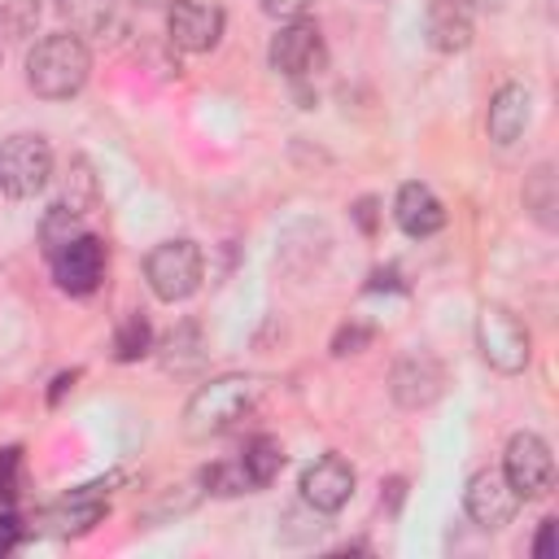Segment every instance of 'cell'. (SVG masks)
Wrapping results in <instances>:
<instances>
[{"instance_id":"cell-1","label":"cell","mask_w":559,"mask_h":559,"mask_svg":"<svg viewBox=\"0 0 559 559\" xmlns=\"http://www.w3.org/2000/svg\"><path fill=\"white\" fill-rule=\"evenodd\" d=\"M92 70V52L83 44V35L61 31V35H44L31 57H26V83L35 96L44 100H66L87 83Z\"/></svg>"},{"instance_id":"cell-2","label":"cell","mask_w":559,"mask_h":559,"mask_svg":"<svg viewBox=\"0 0 559 559\" xmlns=\"http://www.w3.org/2000/svg\"><path fill=\"white\" fill-rule=\"evenodd\" d=\"M253 397H258V384H253L249 376H218V380L201 384V389L188 397V406H183V432H188L192 441L218 437V432H227L236 419L249 415Z\"/></svg>"},{"instance_id":"cell-3","label":"cell","mask_w":559,"mask_h":559,"mask_svg":"<svg viewBox=\"0 0 559 559\" xmlns=\"http://www.w3.org/2000/svg\"><path fill=\"white\" fill-rule=\"evenodd\" d=\"M52 179V148L44 135L17 131L9 140H0V192L13 201L35 197L44 183Z\"/></svg>"},{"instance_id":"cell-4","label":"cell","mask_w":559,"mask_h":559,"mask_svg":"<svg viewBox=\"0 0 559 559\" xmlns=\"http://www.w3.org/2000/svg\"><path fill=\"white\" fill-rule=\"evenodd\" d=\"M476 345H480L485 362L493 371H507V376L524 371L528 358H533V336H528V328L507 306H480V314H476Z\"/></svg>"},{"instance_id":"cell-5","label":"cell","mask_w":559,"mask_h":559,"mask_svg":"<svg viewBox=\"0 0 559 559\" xmlns=\"http://www.w3.org/2000/svg\"><path fill=\"white\" fill-rule=\"evenodd\" d=\"M144 280L153 288L157 301H183L197 293L201 284V249L192 240H162L148 258H144Z\"/></svg>"},{"instance_id":"cell-6","label":"cell","mask_w":559,"mask_h":559,"mask_svg":"<svg viewBox=\"0 0 559 559\" xmlns=\"http://www.w3.org/2000/svg\"><path fill=\"white\" fill-rule=\"evenodd\" d=\"M502 476L511 480V489L520 493V502L546 498L550 485H555L550 445H546L537 432H515V437L507 441V454H502Z\"/></svg>"},{"instance_id":"cell-7","label":"cell","mask_w":559,"mask_h":559,"mask_svg":"<svg viewBox=\"0 0 559 559\" xmlns=\"http://www.w3.org/2000/svg\"><path fill=\"white\" fill-rule=\"evenodd\" d=\"M266 57H271V70L275 74H284V79H310V74L323 70L328 48H323V35H319V26L310 17H293V22H284L275 31Z\"/></svg>"},{"instance_id":"cell-8","label":"cell","mask_w":559,"mask_h":559,"mask_svg":"<svg viewBox=\"0 0 559 559\" xmlns=\"http://www.w3.org/2000/svg\"><path fill=\"white\" fill-rule=\"evenodd\" d=\"M118 480H122V476L114 472V476H105V480L79 485V489H70L66 498H57V502L44 511L48 533H57V537H79V533L96 528V524L109 515V489H114Z\"/></svg>"},{"instance_id":"cell-9","label":"cell","mask_w":559,"mask_h":559,"mask_svg":"<svg viewBox=\"0 0 559 559\" xmlns=\"http://www.w3.org/2000/svg\"><path fill=\"white\" fill-rule=\"evenodd\" d=\"M52 275H57V288L70 297L96 293L100 275H105V240L92 231H79L70 245H61L52 253Z\"/></svg>"},{"instance_id":"cell-10","label":"cell","mask_w":559,"mask_h":559,"mask_svg":"<svg viewBox=\"0 0 559 559\" xmlns=\"http://www.w3.org/2000/svg\"><path fill=\"white\" fill-rule=\"evenodd\" d=\"M227 13L214 0H170L166 9V35L183 52H210L223 39Z\"/></svg>"},{"instance_id":"cell-11","label":"cell","mask_w":559,"mask_h":559,"mask_svg":"<svg viewBox=\"0 0 559 559\" xmlns=\"http://www.w3.org/2000/svg\"><path fill=\"white\" fill-rule=\"evenodd\" d=\"M463 507H467V515H472V524H480V528H507L511 520H515V511H520V493L511 489V480L502 476V472H493V467H485V472H476L472 480H467V489H463Z\"/></svg>"},{"instance_id":"cell-12","label":"cell","mask_w":559,"mask_h":559,"mask_svg":"<svg viewBox=\"0 0 559 559\" xmlns=\"http://www.w3.org/2000/svg\"><path fill=\"white\" fill-rule=\"evenodd\" d=\"M354 485H358V476H354V467H349L341 454H323V459H314V463L301 472V498H306V507H314L319 515L341 511V507L354 498Z\"/></svg>"},{"instance_id":"cell-13","label":"cell","mask_w":559,"mask_h":559,"mask_svg":"<svg viewBox=\"0 0 559 559\" xmlns=\"http://www.w3.org/2000/svg\"><path fill=\"white\" fill-rule=\"evenodd\" d=\"M441 389H445V367H441L432 354H411V358H402V362L393 367V376H389V393H393V402L406 406V411L432 406V402L441 397Z\"/></svg>"},{"instance_id":"cell-14","label":"cell","mask_w":559,"mask_h":559,"mask_svg":"<svg viewBox=\"0 0 559 559\" xmlns=\"http://www.w3.org/2000/svg\"><path fill=\"white\" fill-rule=\"evenodd\" d=\"M472 0H428V13H424V31H428V44L437 52H463L472 44Z\"/></svg>"},{"instance_id":"cell-15","label":"cell","mask_w":559,"mask_h":559,"mask_svg":"<svg viewBox=\"0 0 559 559\" xmlns=\"http://www.w3.org/2000/svg\"><path fill=\"white\" fill-rule=\"evenodd\" d=\"M393 218L415 240H424V236L445 227V210H441V201H437V192L428 183H402L397 197H393Z\"/></svg>"},{"instance_id":"cell-16","label":"cell","mask_w":559,"mask_h":559,"mask_svg":"<svg viewBox=\"0 0 559 559\" xmlns=\"http://www.w3.org/2000/svg\"><path fill=\"white\" fill-rule=\"evenodd\" d=\"M528 114H533L528 87H520V83L498 87L493 100H489V118H485L489 140H493V144H515V140L524 135V127H528Z\"/></svg>"},{"instance_id":"cell-17","label":"cell","mask_w":559,"mask_h":559,"mask_svg":"<svg viewBox=\"0 0 559 559\" xmlns=\"http://www.w3.org/2000/svg\"><path fill=\"white\" fill-rule=\"evenodd\" d=\"M96 201H100V183L92 175V162L87 157H70V166L61 175V201L57 205H66L74 214H87V210H96Z\"/></svg>"},{"instance_id":"cell-18","label":"cell","mask_w":559,"mask_h":559,"mask_svg":"<svg viewBox=\"0 0 559 559\" xmlns=\"http://www.w3.org/2000/svg\"><path fill=\"white\" fill-rule=\"evenodd\" d=\"M280 467H284V445H280L275 437H253V441L245 445V454H240V472H245L249 489L271 485V480L280 476Z\"/></svg>"},{"instance_id":"cell-19","label":"cell","mask_w":559,"mask_h":559,"mask_svg":"<svg viewBox=\"0 0 559 559\" xmlns=\"http://www.w3.org/2000/svg\"><path fill=\"white\" fill-rule=\"evenodd\" d=\"M201 358H205V345H201V328H197V323H179V328L162 341V362H166V371H192V367H201Z\"/></svg>"},{"instance_id":"cell-20","label":"cell","mask_w":559,"mask_h":559,"mask_svg":"<svg viewBox=\"0 0 559 559\" xmlns=\"http://www.w3.org/2000/svg\"><path fill=\"white\" fill-rule=\"evenodd\" d=\"M61 17L70 22L74 35H100L114 13H118V0H57Z\"/></svg>"},{"instance_id":"cell-21","label":"cell","mask_w":559,"mask_h":559,"mask_svg":"<svg viewBox=\"0 0 559 559\" xmlns=\"http://www.w3.org/2000/svg\"><path fill=\"white\" fill-rule=\"evenodd\" d=\"M144 354H153V328L144 314H127L114 332V358L118 362H140Z\"/></svg>"},{"instance_id":"cell-22","label":"cell","mask_w":559,"mask_h":559,"mask_svg":"<svg viewBox=\"0 0 559 559\" xmlns=\"http://www.w3.org/2000/svg\"><path fill=\"white\" fill-rule=\"evenodd\" d=\"M39 0H0V44H17L35 31Z\"/></svg>"},{"instance_id":"cell-23","label":"cell","mask_w":559,"mask_h":559,"mask_svg":"<svg viewBox=\"0 0 559 559\" xmlns=\"http://www.w3.org/2000/svg\"><path fill=\"white\" fill-rule=\"evenodd\" d=\"M524 201H528V210H533V214H537L546 227H555V205H559V192H555V170H550V166H537V170L528 175Z\"/></svg>"},{"instance_id":"cell-24","label":"cell","mask_w":559,"mask_h":559,"mask_svg":"<svg viewBox=\"0 0 559 559\" xmlns=\"http://www.w3.org/2000/svg\"><path fill=\"white\" fill-rule=\"evenodd\" d=\"M79 231H83V227H79V214L66 210V205H52V210L44 214V223H39V245H44V253L52 258V253H57L61 245H70Z\"/></svg>"},{"instance_id":"cell-25","label":"cell","mask_w":559,"mask_h":559,"mask_svg":"<svg viewBox=\"0 0 559 559\" xmlns=\"http://www.w3.org/2000/svg\"><path fill=\"white\" fill-rule=\"evenodd\" d=\"M201 485H210V493H245L249 480L240 472V463H214L201 472Z\"/></svg>"},{"instance_id":"cell-26","label":"cell","mask_w":559,"mask_h":559,"mask_svg":"<svg viewBox=\"0 0 559 559\" xmlns=\"http://www.w3.org/2000/svg\"><path fill=\"white\" fill-rule=\"evenodd\" d=\"M22 493V445L0 450V502H17Z\"/></svg>"},{"instance_id":"cell-27","label":"cell","mask_w":559,"mask_h":559,"mask_svg":"<svg viewBox=\"0 0 559 559\" xmlns=\"http://www.w3.org/2000/svg\"><path fill=\"white\" fill-rule=\"evenodd\" d=\"M362 345H371V328H362V323H345V328L332 336V354H336V358L358 354Z\"/></svg>"},{"instance_id":"cell-28","label":"cell","mask_w":559,"mask_h":559,"mask_svg":"<svg viewBox=\"0 0 559 559\" xmlns=\"http://www.w3.org/2000/svg\"><path fill=\"white\" fill-rule=\"evenodd\" d=\"M258 4H262V13H271L280 22H293V17H301L310 9V0H258Z\"/></svg>"},{"instance_id":"cell-29","label":"cell","mask_w":559,"mask_h":559,"mask_svg":"<svg viewBox=\"0 0 559 559\" xmlns=\"http://www.w3.org/2000/svg\"><path fill=\"white\" fill-rule=\"evenodd\" d=\"M17 542H22V520H17L13 511H4V515H0V555L17 550Z\"/></svg>"},{"instance_id":"cell-30","label":"cell","mask_w":559,"mask_h":559,"mask_svg":"<svg viewBox=\"0 0 559 559\" xmlns=\"http://www.w3.org/2000/svg\"><path fill=\"white\" fill-rule=\"evenodd\" d=\"M533 555L537 559H555V520H542L537 542H533Z\"/></svg>"},{"instance_id":"cell-31","label":"cell","mask_w":559,"mask_h":559,"mask_svg":"<svg viewBox=\"0 0 559 559\" xmlns=\"http://www.w3.org/2000/svg\"><path fill=\"white\" fill-rule=\"evenodd\" d=\"M354 218H358V227H362V231H376V201H371V197H362V201L354 205Z\"/></svg>"},{"instance_id":"cell-32","label":"cell","mask_w":559,"mask_h":559,"mask_svg":"<svg viewBox=\"0 0 559 559\" xmlns=\"http://www.w3.org/2000/svg\"><path fill=\"white\" fill-rule=\"evenodd\" d=\"M74 380H79V371H61V376L52 380V389H48V406H57V402L66 397V389H74Z\"/></svg>"},{"instance_id":"cell-33","label":"cell","mask_w":559,"mask_h":559,"mask_svg":"<svg viewBox=\"0 0 559 559\" xmlns=\"http://www.w3.org/2000/svg\"><path fill=\"white\" fill-rule=\"evenodd\" d=\"M135 4H144V9H162V4H170V0H135Z\"/></svg>"}]
</instances>
